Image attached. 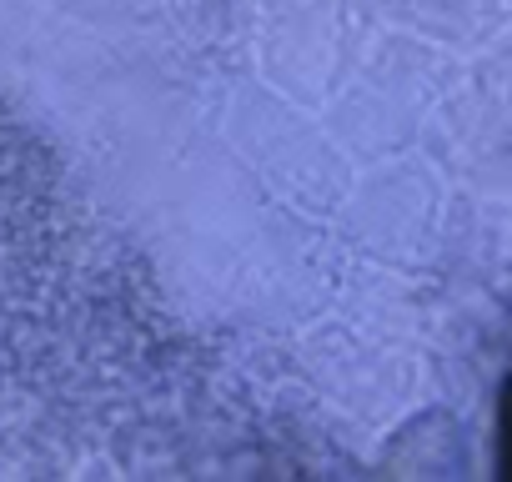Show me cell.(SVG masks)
Returning <instances> with one entry per match:
<instances>
[{
  "label": "cell",
  "mask_w": 512,
  "mask_h": 482,
  "mask_svg": "<svg viewBox=\"0 0 512 482\" xmlns=\"http://www.w3.org/2000/svg\"><path fill=\"white\" fill-rule=\"evenodd\" d=\"M502 477L512 482V377L502 387Z\"/></svg>",
  "instance_id": "6da1fadb"
}]
</instances>
